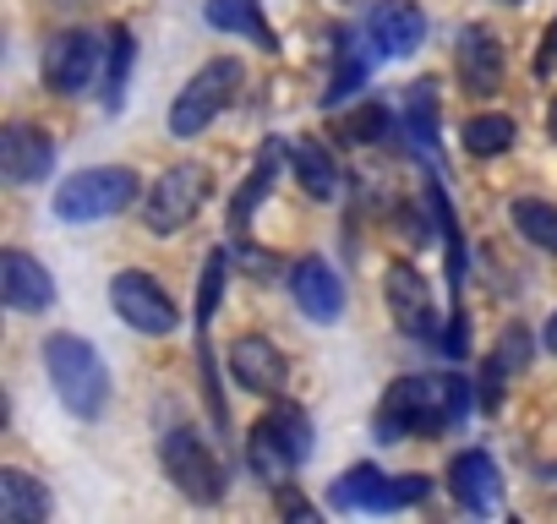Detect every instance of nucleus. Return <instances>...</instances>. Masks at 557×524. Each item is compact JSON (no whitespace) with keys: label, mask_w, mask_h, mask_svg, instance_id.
<instances>
[{"label":"nucleus","mask_w":557,"mask_h":524,"mask_svg":"<svg viewBox=\"0 0 557 524\" xmlns=\"http://www.w3.org/2000/svg\"><path fill=\"white\" fill-rule=\"evenodd\" d=\"M470 394L475 388L465 377H399V383H388V394H383V404L372 415V432H377V442L437 437L454 421H465Z\"/></svg>","instance_id":"nucleus-1"},{"label":"nucleus","mask_w":557,"mask_h":524,"mask_svg":"<svg viewBox=\"0 0 557 524\" xmlns=\"http://www.w3.org/2000/svg\"><path fill=\"white\" fill-rule=\"evenodd\" d=\"M45 372H50V388L61 394V404L83 421L104 415L110 404V366L99 361V350L77 334H50L45 339Z\"/></svg>","instance_id":"nucleus-2"},{"label":"nucleus","mask_w":557,"mask_h":524,"mask_svg":"<svg viewBox=\"0 0 557 524\" xmlns=\"http://www.w3.org/2000/svg\"><path fill=\"white\" fill-rule=\"evenodd\" d=\"M132 202H137V175L121 164H99V170L66 175L55 186V219H66V224H99Z\"/></svg>","instance_id":"nucleus-3"},{"label":"nucleus","mask_w":557,"mask_h":524,"mask_svg":"<svg viewBox=\"0 0 557 524\" xmlns=\"http://www.w3.org/2000/svg\"><path fill=\"white\" fill-rule=\"evenodd\" d=\"M240 83H246V66H240L235 55L208 61V66L175 93V104H170V132H175V137H197V132H208V121L235 99Z\"/></svg>","instance_id":"nucleus-4"},{"label":"nucleus","mask_w":557,"mask_h":524,"mask_svg":"<svg viewBox=\"0 0 557 524\" xmlns=\"http://www.w3.org/2000/svg\"><path fill=\"white\" fill-rule=\"evenodd\" d=\"M159 459H164V475H170L191 502H219V497H224V464H219V453L208 448V437H202L197 426L164 432Z\"/></svg>","instance_id":"nucleus-5"},{"label":"nucleus","mask_w":557,"mask_h":524,"mask_svg":"<svg viewBox=\"0 0 557 524\" xmlns=\"http://www.w3.org/2000/svg\"><path fill=\"white\" fill-rule=\"evenodd\" d=\"M202 202H208V170L202 164H175V170H164L153 180L143 213H148V229L153 235H175V229H186L197 219Z\"/></svg>","instance_id":"nucleus-6"},{"label":"nucleus","mask_w":557,"mask_h":524,"mask_svg":"<svg viewBox=\"0 0 557 524\" xmlns=\"http://www.w3.org/2000/svg\"><path fill=\"white\" fill-rule=\"evenodd\" d=\"M110 307H115V317L126 323V328H137V334H170L175 328V301L159 290V279H148V274H137V269H126V274H115L110 279Z\"/></svg>","instance_id":"nucleus-7"},{"label":"nucleus","mask_w":557,"mask_h":524,"mask_svg":"<svg viewBox=\"0 0 557 524\" xmlns=\"http://www.w3.org/2000/svg\"><path fill=\"white\" fill-rule=\"evenodd\" d=\"M383 296H388V312L399 323V334L432 345L443 328H437V301H432V285L410 269V262H394L388 279H383Z\"/></svg>","instance_id":"nucleus-8"},{"label":"nucleus","mask_w":557,"mask_h":524,"mask_svg":"<svg viewBox=\"0 0 557 524\" xmlns=\"http://www.w3.org/2000/svg\"><path fill=\"white\" fill-rule=\"evenodd\" d=\"M94 77H99V39L88 28H66V34H55L45 45V83L55 93H66V99L88 93Z\"/></svg>","instance_id":"nucleus-9"},{"label":"nucleus","mask_w":557,"mask_h":524,"mask_svg":"<svg viewBox=\"0 0 557 524\" xmlns=\"http://www.w3.org/2000/svg\"><path fill=\"white\" fill-rule=\"evenodd\" d=\"M0 296H7L12 312H50L55 307V279L45 274V262H34L23 246L0 251Z\"/></svg>","instance_id":"nucleus-10"},{"label":"nucleus","mask_w":557,"mask_h":524,"mask_svg":"<svg viewBox=\"0 0 557 524\" xmlns=\"http://www.w3.org/2000/svg\"><path fill=\"white\" fill-rule=\"evenodd\" d=\"M448 491H454V502H459L465 513H492L497 497H503V470H497V459L481 453V448L454 453V464H448Z\"/></svg>","instance_id":"nucleus-11"},{"label":"nucleus","mask_w":557,"mask_h":524,"mask_svg":"<svg viewBox=\"0 0 557 524\" xmlns=\"http://www.w3.org/2000/svg\"><path fill=\"white\" fill-rule=\"evenodd\" d=\"M290 296H296V307L312 323H339V312H345V285H339V274L329 269L323 257L290 262Z\"/></svg>","instance_id":"nucleus-12"},{"label":"nucleus","mask_w":557,"mask_h":524,"mask_svg":"<svg viewBox=\"0 0 557 524\" xmlns=\"http://www.w3.org/2000/svg\"><path fill=\"white\" fill-rule=\"evenodd\" d=\"M367 34L383 55H416L426 45V12L416 0H377L367 12Z\"/></svg>","instance_id":"nucleus-13"},{"label":"nucleus","mask_w":557,"mask_h":524,"mask_svg":"<svg viewBox=\"0 0 557 524\" xmlns=\"http://www.w3.org/2000/svg\"><path fill=\"white\" fill-rule=\"evenodd\" d=\"M50 164H55V142H50L39 126H23V121L7 126V137H0V170H7L12 186H34V180H45Z\"/></svg>","instance_id":"nucleus-14"},{"label":"nucleus","mask_w":557,"mask_h":524,"mask_svg":"<svg viewBox=\"0 0 557 524\" xmlns=\"http://www.w3.org/2000/svg\"><path fill=\"white\" fill-rule=\"evenodd\" d=\"M454 66H459V83L470 93H497L503 88V45L492 28H465L459 45H454Z\"/></svg>","instance_id":"nucleus-15"},{"label":"nucleus","mask_w":557,"mask_h":524,"mask_svg":"<svg viewBox=\"0 0 557 524\" xmlns=\"http://www.w3.org/2000/svg\"><path fill=\"white\" fill-rule=\"evenodd\" d=\"M230 372H235V383L246 394H278L285 388V355H278L268 339H257V334L230 345Z\"/></svg>","instance_id":"nucleus-16"},{"label":"nucleus","mask_w":557,"mask_h":524,"mask_svg":"<svg viewBox=\"0 0 557 524\" xmlns=\"http://www.w3.org/2000/svg\"><path fill=\"white\" fill-rule=\"evenodd\" d=\"M246 464H251V475L257 481H268V486H285L290 475H296V464H301V453H296V442L278 432L268 415L251 426V437H246Z\"/></svg>","instance_id":"nucleus-17"},{"label":"nucleus","mask_w":557,"mask_h":524,"mask_svg":"<svg viewBox=\"0 0 557 524\" xmlns=\"http://www.w3.org/2000/svg\"><path fill=\"white\" fill-rule=\"evenodd\" d=\"M0 519L7 524H45L50 519V491L23 470H0Z\"/></svg>","instance_id":"nucleus-18"},{"label":"nucleus","mask_w":557,"mask_h":524,"mask_svg":"<svg viewBox=\"0 0 557 524\" xmlns=\"http://www.w3.org/2000/svg\"><path fill=\"white\" fill-rule=\"evenodd\" d=\"M202 17H208V28H219V34H246L251 45L278 50V45H273V28H268V17H262L257 0H208Z\"/></svg>","instance_id":"nucleus-19"},{"label":"nucleus","mask_w":557,"mask_h":524,"mask_svg":"<svg viewBox=\"0 0 557 524\" xmlns=\"http://www.w3.org/2000/svg\"><path fill=\"white\" fill-rule=\"evenodd\" d=\"M278 159H285V148H278V142H268V148L257 153L251 175L240 180V191H235V202H230V224H235V229H246L251 213H257V202H268V191H273V180H278Z\"/></svg>","instance_id":"nucleus-20"},{"label":"nucleus","mask_w":557,"mask_h":524,"mask_svg":"<svg viewBox=\"0 0 557 524\" xmlns=\"http://www.w3.org/2000/svg\"><path fill=\"white\" fill-rule=\"evenodd\" d=\"M290 159H296V180H301L307 197L329 202V197L339 191V170H334V159H329V148H323L318 137H301V142L290 148Z\"/></svg>","instance_id":"nucleus-21"},{"label":"nucleus","mask_w":557,"mask_h":524,"mask_svg":"<svg viewBox=\"0 0 557 524\" xmlns=\"http://www.w3.org/2000/svg\"><path fill=\"white\" fill-rule=\"evenodd\" d=\"M383 470L377 464H356V470H345L334 486H329V508L334 513H356V508H372L377 513V497H383Z\"/></svg>","instance_id":"nucleus-22"},{"label":"nucleus","mask_w":557,"mask_h":524,"mask_svg":"<svg viewBox=\"0 0 557 524\" xmlns=\"http://www.w3.org/2000/svg\"><path fill=\"white\" fill-rule=\"evenodd\" d=\"M508 219H513V229H519L530 246H541V251L557 257V202H546V197H519V202L508 208Z\"/></svg>","instance_id":"nucleus-23"},{"label":"nucleus","mask_w":557,"mask_h":524,"mask_svg":"<svg viewBox=\"0 0 557 524\" xmlns=\"http://www.w3.org/2000/svg\"><path fill=\"white\" fill-rule=\"evenodd\" d=\"M405 132H410V142L426 153L432 142H437V83H410V93H405Z\"/></svg>","instance_id":"nucleus-24"},{"label":"nucleus","mask_w":557,"mask_h":524,"mask_svg":"<svg viewBox=\"0 0 557 524\" xmlns=\"http://www.w3.org/2000/svg\"><path fill=\"white\" fill-rule=\"evenodd\" d=\"M224 279H230V257L224 251H208L202 279H197V350L208 345V323H213V307L224 296Z\"/></svg>","instance_id":"nucleus-25"},{"label":"nucleus","mask_w":557,"mask_h":524,"mask_svg":"<svg viewBox=\"0 0 557 524\" xmlns=\"http://www.w3.org/2000/svg\"><path fill=\"white\" fill-rule=\"evenodd\" d=\"M465 148H470L475 159L508 153V148H513V121H508V115H470V121H465Z\"/></svg>","instance_id":"nucleus-26"},{"label":"nucleus","mask_w":557,"mask_h":524,"mask_svg":"<svg viewBox=\"0 0 557 524\" xmlns=\"http://www.w3.org/2000/svg\"><path fill=\"white\" fill-rule=\"evenodd\" d=\"M132 55H137L132 34H126V28H115V34H110V77H104V104H110V110H121V99H126V72H132Z\"/></svg>","instance_id":"nucleus-27"},{"label":"nucleus","mask_w":557,"mask_h":524,"mask_svg":"<svg viewBox=\"0 0 557 524\" xmlns=\"http://www.w3.org/2000/svg\"><path fill=\"white\" fill-rule=\"evenodd\" d=\"M367 83V61L356 55V50H339V61H334V77H329V88H323V104L334 110V104H345L356 88Z\"/></svg>","instance_id":"nucleus-28"},{"label":"nucleus","mask_w":557,"mask_h":524,"mask_svg":"<svg viewBox=\"0 0 557 524\" xmlns=\"http://www.w3.org/2000/svg\"><path fill=\"white\" fill-rule=\"evenodd\" d=\"M394 132V110L388 104H361L350 121H345V137L350 142H383Z\"/></svg>","instance_id":"nucleus-29"},{"label":"nucleus","mask_w":557,"mask_h":524,"mask_svg":"<svg viewBox=\"0 0 557 524\" xmlns=\"http://www.w3.org/2000/svg\"><path fill=\"white\" fill-rule=\"evenodd\" d=\"M426 491H432V481H426V475H388V481H383V497H377V513L416 508Z\"/></svg>","instance_id":"nucleus-30"},{"label":"nucleus","mask_w":557,"mask_h":524,"mask_svg":"<svg viewBox=\"0 0 557 524\" xmlns=\"http://www.w3.org/2000/svg\"><path fill=\"white\" fill-rule=\"evenodd\" d=\"M268 421L296 442V453H301V459L312 453V421H307V410H301V404H273V410H268Z\"/></svg>","instance_id":"nucleus-31"},{"label":"nucleus","mask_w":557,"mask_h":524,"mask_svg":"<svg viewBox=\"0 0 557 524\" xmlns=\"http://www.w3.org/2000/svg\"><path fill=\"white\" fill-rule=\"evenodd\" d=\"M524 361H530V328L508 323V328H503V339H497V355H492V366L508 377V372H519Z\"/></svg>","instance_id":"nucleus-32"},{"label":"nucleus","mask_w":557,"mask_h":524,"mask_svg":"<svg viewBox=\"0 0 557 524\" xmlns=\"http://www.w3.org/2000/svg\"><path fill=\"white\" fill-rule=\"evenodd\" d=\"M278 513H285V519H307V524L318 519V513H312V502H301V497L290 491V481H285V486H278Z\"/></svg>","instance_id":"nucleus-33"},{"label":"nucleus","mask_w":557,"mask_h":524,"mask_svg":"<svg viewBox=\"0 0 557 524\" xmlns=\"http://www.w3.org/2000/svg\"><path fill=\"white\" fill-rule=\"evenodd\" d=\"M557 61V17H552V28H546V50H541V72Z\"/></svg>","instance_id":"nucleus-34"},{"label":"nucleus","mask_w":557,"mask_h":524,"mask_svg":"<svg viewBox=\"0 0 557 524\" xmlns=\"http://www.w3.org/2000/svg\"><path fill=\"white\" fill-rule=\"evenodd\" d=\"M541 339H546V350L557 355V312H552V323H546V334H541Z\"/></svg>","instance_id":"nucleus-35"},{"label":"nucleus","mask_w":557,"mask_h":524,"mask_svg":"<svg viewBox=\"0 0 557 524\" xmlns=\"http://www.w3.org/2000/svg\"><path fill=\"white\" fill-rule=\"evenodd\" d=\"M546 126H552V142H557V99H552V110H546Z\"/></svg>","instance_id":"nucleus-36"},{"label":"nucleus","mask_w":557,"mask_h":524,"mask_svg":"<svg viewBox=\"0 0 557 524\" xmlns=\"http://www.w3.org/2000/svg\"><path fill=\"white\" fill-rule=\"evenodd\" d=\"M508 7H519V0H508Z\"/></svg>","instance_id":"nucleus-37"}]
</instances>
